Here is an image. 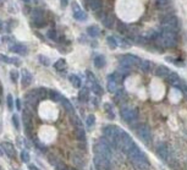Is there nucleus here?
<instances>
[{
    "label": "nucleus",
    "instance_id": "obj_52",
    "mask_svg": "<svg viewBox=\"0 0 187 170\" xmlns=\"http://www.w3.org/2000/svg\"><path fill=\"white\" fill-rule=\"evenodd\" d=\"M5 2H6V0H0V6H2V5H3Z\"/></svg>",
    "mask_w": 187,
    "mask_h": 170
},
{
    "label": "nucleus",
    "instance_id": "obj_21",
    "mask_svg": "<svg viewBox=\"0 0 187 170\" xmlns=\"http://www.w3.org/2000/svg\"><path fill=\"white\" fill-rule=\"evenodd\" d=\"M0 61L3 63H6V64H14V65H21V60L17 59V58H8L6 55L4 54H0Z\"/></svg>",
    "mask_w": 187,
    "mask_h": 170
},
{
    "label": "nucleus",
    "instance_id": "obj_8",
    "mask_svg": "<svg viewBox=\"0 0 187 170\" xmlns=\"http://www.w3.org/2000/svg\"><path fill=\"white\" fill-rule=\"evenodd\" d=\"M135 131L138 136V138L142 141V142L147 146H150L153 143V138H152V132H150V129L144 125V124H139L135 127Z\"/></svg>",
    "mask_w": 187,
    "mask_h": 170
},
{
    "label": "nucleus",
    "instance_id": "obj_33",
    "mask_svg": "<svg viewBox=\"0 0 187 170\" xmlns=\"http://www.w3.org/2000/svg\"><path fill=\"white\" fill-rule=\"evenodd\" d=\"M139 66H141V69H142L144 72H149V71H152V69H153V64H152L150 61H148V60L142 61Z\"/></svg>",
    "mask_w": 187,
    "mask_h": 170
},
{
    "label": "nucleus",
    "instance_id": "obj_29",
    "mask_svg": "<svg viewBox=\"0 0 187 170\" xmlns=\"http://www.w3.org/2000/svg\"><path fill=\"white\" fill-rule=\"evenodd\" d=\"M90 86H92V91L96 93V96H102L103 94V88L100 87V84L97 81L90 82Z\"/></svg>",
    "mask_w": 187,
    "mask_h": 170
},
{
    "label": "nucleus",
    "instance_id": "obj_9",
    "mask_svg": "<svg viewBox=\"0 0 187 170\" xmlns=\"http://www.w3.org/2000/svg\"><path fill=\"white\" fill-rule=\"evenodd\" d=\"M93 163H94V166L97 170H109L111 166V160L99 154H94Z\"/></svg>",
    "mask_w": 187,
    "mask_h": 170
},
{
    "label": "nucleus",
    "instance_id": "obj_26",
    "mask_svg": "<svg viewBox=\"0 0 187 170\" xmlns=\"http://www.w3.org/2000/svg\"><path fill=\"white\" fill-rule=\"evenodd\" d=\"M105 65V59L103 55H96L94 56V66L97 69H102Z\"/></svg>",
    "mask_w": 187,
    "mask_h": 170
},
{
    "label": "nucleus",
    "instance_id": "obj_24",
    "mask_svg": "<svg viewBox=\"0 0 187 170\" xmlns=\"http://www.w3.org/2000/svg\"><path fill=\"white\" fill-rule=\"evenodd\" d=\"M62 106H64L65 109H66V111H69L71 115H74L75 114V110H74V106H72V104H71V102L69 100V99H66L65 97L62 98V100H61V103H60Z\"/></svg>",
    "mask_w": 187,
    "mask_h": 170
},
{
    "label": "nucleus",
    "instance_id": "obj_12",
    "mask_svg": "<svg viewBox=\"0 0 187 170\" xmlns=\"http://www.w3.org/2000/svg\"><path fill=\"white\" fill-rule=\"evenodd\" d=\"M72 10H74V17H75V20H77V21H86L87 20V14L81 10V8L78 6V4L74 3L72 4Z\"/></svg>",
    "mask_w": 187,
    "mask_h": 170
},
{
    "label": "nucleus",
    "instance_id": "obj_43",
    "mask_svg": "<svg viewBox=\"0 0 187 170\" xmlns=\"http://www.w3.org/2000/svg\"><path fill=\"white\" fill-rule=\"evenodd\" d=\"M38 60H39V63L43 64L44 66H49V64H50V60H49L48 58H45L44 55H38Z\"/></svg>",
    "mask_w": 187,
    "mask_h": 170
},
{
    "label": "nucleus",
    "instance_id": "obj_32",
    "mask_svg": "<svg viewBox=\"0 0 187 170\" xmlns=\"http://www.w3.org/2000/svg\"><path fill=\"white\" fill-rule=\"evenodd\" d=\"M54 69L57 71H64L66 69V61L64 59H59L55 64H54Z\"/></svg>",
    "mask_w": 187,
    "mask_h": 170
},
{
    "label": "nucleus",
    "instance_id": "obj_3",
    "mask_svg": "<svg viewBox=\"0 0 187 170\" xmlns=\"http://www.w3.org/2000/svg\"><path fill=\"white\" fill-rule=\"evenodd\" d=\"M179 30H180V22H179V18L175 15H172V14L165 15L162 18V31L177 33Z\"/></svg>",
    "mask_w": 187,
    "mask_h": 170
},
{
    "label": "nucleus",
    "instance_id": "obj_1",
    "mask_svg": "<svg viewBox=\"0 0 187 170\" xmlns=\"http://www.w3.org/2000/svg\"><path fill=\"white\" fill-rule=\"evenodd\" d=\"M126 154H127L131 164L135 168H137L138 170H147L150 166V162L148 160L147 155L139 149V147L137 145H135Z\"/></svg>",
    "mask_w": 187,
    "mask_h": 170
},
{
    "label": "nucleus",
    "instance_id": "obj_41",
    "mask_svg": "<svg viewBox=\"0 0 187 170\" xmlns=\"http://www.w3.org/2000/svg\"><path fill=\"white\" fill-rule=\"evenodd\" d=\"M6 104H8V109L9 110H14V99H12V96L11 94H8L6 97Z\"/></svg>",
    "mask_w": 187,
    "mask_h": 170
},
{
    "label": "nucleus",
    "instance_id": "obj_18",
    "mask_svg": "<svg viewBox=\"0 0 187 170\" xmlns=\"http://www.w3.org/2000/svg\"><path fill=\"white\" fill-rule=\"evenodd\" d=\"M170 72L171 71L166 66H163V65H159L157 67V70H155V75H157L158 77H160V78H168L169 75H170Z\"/></svg>",
    "mask_w": 187,
    "mask_h": 170
},
{
    "label": "nucleus",
    "instance_id": "obj_4",
    "mask_svg": "<svg viewBox=\"0 0 187 170\" xmlns=\"http://www.w3.org/2000/svg\"><path fill=\"white\" fill-rule=\"evenodd\" d=\"M120 115L123 121H126L130 125H133L138 120V110L135 106L125 105L120 108Z\"/></svg>",
    "mask_w": 187,
    "mask_h": 170
},
{
    "label": "nucleus",
    "instance_id": "obj_20",
    "mask_svg": "<svg viewBox=\"0 0 187 170\" xmlns=\"http://www.w3.org/2000/svg\"><path fill=\"white\" fill-rule=\"evenodd\" d=\"M166 81H168L170 84H172L174 87H180L181 81H180V77H179V75H177L176 72H170V75H169V77L166 78Z\"/></svg>",
    "mask_w": 187,
    "mask_h": 170
},
{
    "label": "nucleus",
    "instance_id": "obj_48",
    "mask_svg": "<svg viewBox=\"0 0 187 170\" xmlns=\"http://www.w3.org/2000/svg\"><path fill=\"white\" fill-rule=\"evenodd\" d=\"M92 102H93V104H94V106H98V104H99V98H96V97H94Z\"/></svg>",
    "mask_w": 187,
    "mask_h": 170
},
{
    "label": "nucleus",
    "instance_id": "obj_6",
    "mask_svg": "<svg viewBox=\"0 0 187 170\" xmlns=\"http://www.w3.org/2000/svg\"><path fill=\"white\" fill-rule=\"evenodd\" d=\"M103 135L104 137L110 142V145L113 146V148H115V143L116 141L119 139L120 137V133H121V129H119L117 126H114V125H108V126H104L103 127Z\"/></svg>",
    "mask_w": 187,
    "mask_h": 170
},
{
    "label": "nucleus",
    "instance_id": "obj_27",
    "mask_svg": "<svg viewBox=\"0 0 187 170\" xmlns=\"http://www.w3.org/2000/svg\"><path fill=\"white\" fill-rule=\"evenodd\" d=\"M69 80H70V82L72 83V86L74 87H76V88H80L81 87V84H82V81H81V78L77 76V75H70L69 76Z\"/></svg>",
    "mask_w": 187,
    "mask_h": 170
},
{
    "label": "nucleus",
    "instance_id": "obj_46",
    "mask_svg": "<svg viewBox=\"0 0 187 170\" xmlns=\"http://www.w3.org/2000/svg\"><path fill=\"white\" fill-rule=\"evenodd\" d=\"M120 43H121V45H122V48H130V42L127 41V39H123V38H121L120 39Z\"/></svg>",
    "mask_w": 187,
    "mask_h": 170
},
{
    "label": "nucleus",
    "instance_id": "obj_16",
    "mask_svg": "<svg viewBox=\"0 0 187 170\" xmlns=\"http://www.w3.org/2000/svg\"><path fill=\"white\" fill-rule=\"evenodd\" d=\"M21 82H22V84L23 86H29L31 83H32V80H33V76H32V74H31L28 70H26V69H23L22 70V72H21Z\"/></svg>",
    "mask_w": 187,
    "mask_h": 170
},
{
    "label": "nucleus",
    "instance_id": "obj_38",
    "mask_svg": "<svg viewBox=\"0 0 187 170\" xmlns=\"http://www.w3.org/2000/svg\"><path fill=\"white\" fill-rule=\"evenodd\" d=\"M155 4H157V6L160 8V9H165V8L169 6L170 0H155Z\"/></svg>",
    "mask_w": 187,
    "mask_h": 170
},
{
    "label": "nucleus",
    "instance_id": "obj_44",
    "mask_svg": "<svg viewBox=\"0 0 187 170\" xmlns=\"http://www.w3.org/2000/svg\"><path fill=\"white\" fill-rule=\"evenodd\" d=\"M12 124H14V127L16 130H20V120H18L17 114H14L12 115Z\"/></svg>",
    "mask_w": 187,
    "mask_h": 170
},
{
    "label": "nucleus",
    "instance_id": "obj_28",
    "mask_svg": "<svg viewBox=\"0 0 187 170\" xmlns=\"http://www.w3.org/2000/svg\"><path fill=\"white\" fill-rule=\"evenodd\" d=\"M88 5L92 10L99 11L102 9V2L100 0H88Z\"/></svg>",
    "mask_w": 187,
    "mask_h": 170
},
{
    "label": "nucleus",
    "instance_id": "obj_14",
    "mask_svg": "<svg viewBox=\"0 0 187 170\" xmlns=\"http://www.w3.org/2000/svg\"><path fill=\"white\" fill-rule=\"evenodd\" d=\"M49 162H50V164L54 166L55 170H67L66 165L62 163L61 160H59L56 157H54V155H49Z\"/></svg>",
    "mask_w": 187,
    "mask_h": 170
},
{
    "label": "nucleus",
    "instance_id": "obj_50",
    "mask_svg": "<svg viewBox=\"0 0 187 170\" xmlns=\"http://www.w3.org/2000/svg\"><path fill=\"white\" fill-rule=\"evenodd\" d=\"M15 104H16L17 110H20V109H21V100H20V99H16V103H15Z\"/></svg>",
    "mask_w": 187,
    "mask_h": 170
},
{
    "label": "nucleus",
    "instance_id": "obj_56",
    "mask_svg": "<svg viewBox=\"0 0 187 170\" xmlns=\"http://www.w3.org/2000/svg\"><path fill=\"white\" fill-rule=\"evenodd\" d=\"M67 170H71V169H67Z\"/></svg>",
    "mask_w": 187,
    "mask_h": 170
},
{
    "label": "nucleus",
    "instance_id": "obj_34",
    "mask_svg": "<svg viewBox=\"0 0 187 170\" xmlns=\"http://www.w3.org/2000/svg\"><path fill=\"white\" fill-rule=\"evenodd\" d=\"M86 125L87 127H93L96 125V116L93 114H89L87 118H86Z\"/></svg>",
    "mask_w": 187,
    "mask_h": 170
},
{
    "label": "nucleus",
    "instance_id": "obj_7",
    "mask_svg": "<svg viewBox=\"0 0 187 170\" xmlns=\"http://www.w3.org/2000/svg\"><path fill=\"white\" fill-rule=\"evenodd\" d=\"M142 63V60L136 55H132V54H125V55H121L119 58V64L122 69H131L133 66H139Z\"/></svg>",
    "mask_w": 187,
    "mask_h": 170
},
{
    "label": "nucleus",
    "instance_id": "obj_25",
    "mask_svg": "<svg viewBox=\"0 0 187 170\" xmlns=\"http://www.w3.org/2000/svg\"><path fill=\"white\" fill-rule=\"evenodd\" d=\"M87 32H88V34L90 36V37H93V38H96V37H99L100 36V30H99V27H97V26H89L88 28H87Z\"/></svg>",
    "mask_w": 187,
    "mask_h": 170
},
{
    "label": "nucleus",
    "instance_id": "obj_42",
    "mask_svg": "<svg viewBox=\"0 0 187 170\" xmlns=\"http://www.w3.org/2000/svg\"><path fill=\"white\" fill-rule=\"evenodd\" d=\"M10 78L14 83H17V80H18V71L17 70H11L10 71Z\"/></svg>",
    "mask_w": 187,
    "mask_h": 170
},
{
    "label": "nucleus",
    "instance_id": "obj_11",
    "mask_svg": "<svg viewBox=\"0 0 187 170\" xmlns=\"http://www.w3.org/2000/svg\"><path fill=\"white\" fill-rule=\"evenodd\" d=\"M31 17H32V23L36 27L41 28L44 26V12L41 9H38V8L34 9L32 11V14H31Z\"/></svg>",
    "mask_w": 187,
    "mask_h": 170
},
{
    "label": "nucleus",
    "instance_id": "obj_2",
    "mask_svg": "<svg viewBox=\"0 0 187 170\" xmlns=\"http://www.w3.org/2000/svg\"><path fill=\"white\" fill-rule=\"evenodd\" d=\"M93 151H94V154H99L113 160V146L105 137H102L99 141H97L93 146Z\"/></svg>",
    "mask_w": 187,
    "mask_h": 170
},
{
    "label": "nucleus",
    "instance_id": "obj_30",
    "mask_svg": "<svg viewBox=\"0 0 187 170\" xmlns=\"http://www.w3.org/2000/svg\"><path fill=\"white\" fill-rule=\"evenodd\" d=\"M76 137L81 141L82 143H87V138H86V133H84L83 127H77L76 129Z\"/></svg>",
    "mask_w": 187,
    "mask_h": 170
},
{
    "label": "nucleus",
    "instance_id": "obj_49",
    "mask_svg": "<svg viewBox=\"0 0 187 170\" xmlns=\"http://www.w3.org/2000/svg\"><path fill=\"white\" fill-rule=\"evenodd\" d=\"M28 169H29V170H41V169H38L36 165H33V164H29V165H28Z\"/></svg>",
    "mask_w": 187,
    "mask_h": 170
},
{
    "label": "nucleus",
    "instance_id": "obj_23",
    "mask_svg": "<svg viewBox=\"0 0 187 170\" xmlns=\"http://www.w3.org/2000/svg\"><path fill=\"white\" fill-rule=\"evenodd\" d=\"M78 99H80L81 102L86 103V102L89 99V88H87V87L81 88V91H80V93H78Z\"/></svg>",
    "mask_w": 187,
    "mask_h": 170
},
{
    "label": "nucleus",
    "instance_id": "obj_15",
    "mask_svg": "<svg viewBox=\"0 0 187 170\" xmlns=\"http://www.w3.org/2000/svg\"><path fill=\"white\" fill-rule=\"evenodd\" d=\"M10 50L15 54H20V55H26L28 53V49L26 45L21 44V43H15L14 45L10 47Z\"/></svg>",
    "mask_w": 187,
    "mask_h": 170
},
{
    "label": "nucleus",
    "instance_id": "obj_22",
    "mask_svg": "<svg viewBox=\"0 0 187 170\" xmlns=\"http://www.w3.org/2000/svg\"><path fill=\"white\" fill-rule=\"evenodd\" d=\"M49 98L53 100V102H55V103H61V100H62V98H64V96H62L60 92H57V91H54V90H51V91H49Z\"/></svg>",
    "mask_w": 187,
    "mask_h": 170
},
{
    "label": "nucleus",
    "instance_id": "obj_37",
    "mask_svg": "<svg viewBox=\"0 0 187 170\" xmlns=\"http://www.w3.org/2000/svg\"><path fill=\"white\" fill-rule=\"evenodd\" d=\"M20 157H21V160H22L23 163H29V160H31V155H29L28 151H26V149H23V151L21 152Z\"/></svg>",
    "mask_w": 187,
    "mask_h": 170
},
{
    "label": "nucleus",
    "instance_id": "obj_10",
    "mask_svg": "<svg viewBox=\"0 0 187 170\" xmlns=\"http://www.w3.org/2000/svg\"><path fill=\"white\" fill-rule=\"evenodd\" d=\"M157 153L163 162H169L171 157V149L166 143H159L157 146Z\"/></svg>",
    "mask_w": 187,
    "mask_h": 170
},
{
    "label": "nucleus",
    "instance_id": "obj_47",
    "mask_svg": "<svg viewBox=\"0 0 187 170\" xmlns=\"http://www.w3.org/2000/svg\"><path fill=\"white\" fill-rule=\"evenodd\" d=\"M60 4H61L62 8H66L67 4H69V0H60Z\"/></svg>",
    "mask_w": 187,
    "mask_h": 170
},
{
    "label": "nucleus",
    "instance_id": "obj_35",
    "mask_svg": "<svg viewBox=\"0 0 187 170\" xmlns=\"http://www.w3.org/2000/svg\"><path fill=\"white\" fill-rule=\"evenodd\" d=\"M102 23H103L105 27L111 28V27H113V25H114V20H113V17H111V16H105V17L102 20Z\"/></svg>",
    "mask_w": 187,
    "mask_h": 170
},
{
    "label": "nucleus",
    "instance_id": "obj_31",
    "mask_svg": "<svg viewBox=\"0 0 187 170\" xmlns=\"http://www.w3.org/2000/svg\"><path fill=\"white\" fill-rule=\"evenodd\" d=\"M104 110L107 111L108 118H109L110 120L115 119V113H114V110H113V105H111L110 103H105V104H104Z\"/></svg>",
    "mask_w": 187,
    "mask_h": 170
},
{
    "label": "nucleus",
    "instance_id": "obj_45",
    "mask_svg": "<svg viewBox=\"0 0 187 170\" xmlns=\"http://www.w3.org/2000/svg\"><path fill=\"white\" fill-rule=\"evenodd\" d=\"M4 43H6V44H10V47L15 44V43H14V39H12L10 36H5V37H4Z\"/></svg>",
    "mask_w": 187,
    "mask_h": 170
},
{
    "label": "nucleus",
    "instance_id": "obj_54",
    "mask_svg": "<svg viewBox=\"0 0 187 170\" xmlns=\"http://www.w3.org/2000/svg\"><path fill=\"white\" fill-rule=\"evenodd\" d=\"M25 3H31V0H23Z\"/></svg>",
    "mask_w": 187,
    "mask_h": 170
},
{
    "label": "nucleus",
    "instance_id": "obj_39",
    "mask_svg": "<svg viewBox=\"0 0 187 170\" xmlns=\"http://www.w3.org/2000/svg\"><path fill=\"white\" fill-rule=\"evenodd\" d=\"M47 37L49 38V39H51V41H57L59 38H57V33H56V31H54V30H48L47 31Z\"/></svg>",
    "mask_w": 187,
    "mask_h": 170
},
{
    "label": "nucleus",
    "instance_id": "obj_13",
    "mask_svg": "<svg viewBox=\"0 0 187 170\" xmlns=\"http://www.w3.org/2000/svg\"><path fill=\"white\" fill-rule=\"evenodd\" d=\"M71 160H72V163L75 164V166H76L77 169H82V168H84V166L87 165V160H86L84 157L81 155V154H72Z\"/></svg>",
    "mask_w": 187,
    "mask_h": 170
},
{
    "label": "nucleus",
    "instance_id": "obj_36",
    "mask_svg": "<svg viewBox=\"0 0 187 170\" xmlns=\"http://www.w3.org/2000/svg\"><path fill=\"white\" fill-rule=\"evenodd\" d=\"M107 42H108V44H109V47L111 48V49H115V48H117V41L115 39V37H113V36H109L108 38H107Z\"/></svg>",
    "mask_w": 187,
    "mask_h": 170
},
{
    "label": "nucleus",
    "instance_id": "obj_19",
    "mask_svg": "<svg viewBox=\"0 0 187 170\" xmlns=\"http://www.w3.org/2000/svg\"><path fill=\"white\" fill-rule=\"evenodd\" d=\"M120 90H121V87H120V83L119 82H116V81H114L111 78H108V91L110 93H114L115 94Z\"/></svg>",
    "mask_w": 187,
    "mask_h": 170
},
{
    "label": "nucleus",
    "instance_id": "obj_17",
    "mask_svg": "<svg viewBox=\"0 0 187 170\" xmlns=\"http://www.w3.org/2000/svg\"><path fill=\"white\" fill-rule=\"evenodd\" d=\"M2 148L5 151L6 155L11 159H15V149H14V146L10 143V142H3L2 143Z\"/></svg>",
    "mask_w": 187,
    "mask_h": 170
},
{
    "label": "nucleus",
    "instance_id": "obj_55",
    "mask_svg": "<svg viewBox=\"0 0 187 170\" xmlns=\"http://www.w3.org/2000/svg\"><path fill=\"white\" fill-rule=\"evenodd\" d=\"M72 170H75V169H72ZM76 170H81V169H76Z\"/></svg>",
    "mask_w": 187,
    "mask_h": 170
},
{
    "label": "nucleus",
    "instance_id": "obj_5",
    "mask_svg": "<svg viewBox=\"0 0 187 170\" xmlns=\"http://www.w3.org/2000/svg\"><path fill=\"white\" fill-rule=\"evenodd\" d=\"M157 42L163 48H174L177 45V36L174 32H164L159 33L157 37Z\"/></svg>",
    "mask_w": 187,
    "mask_h": 170
},
{
    "label": "nucleus",
    "instance_id": "obj_51",
    "mask_svg": "<svg viewBox=\"0 0 187 170\" xmlns=\"http://www.w3.org/2000/svg\"><path fill=\"white\" fill-rule=\"evenodd\" d=\"M181 91H182V92L185 93V96L187 97V86H182V87H181Z\"/></svg>",
    "mask_w": 187,
    "mask_h": 170
},
{
    "label": "nucleus",
    "instance_id": "obj_53",
    "mask_svg": "<svg viewBox=\"0 0 187 170\" xmlns=\"http://www.w3.org/2000/svg\"><path fill=\"white\" fill-rule=\"evenodd\" d=\"M2 155H3V149L0 148V157H2Z\"/></svg>",
    "mask_w": 187,
    "mask_h": 170
},
{
    "label": "nucleus",
    "instance_id": "obj_40",
    "mask_svg": "<svg viewBox=\"0 0 187 170\" xmlns=\"http://www.w3.org/2000/svg\"><path fill=\"white\" fill-rule=\"evenodd\" d=\"M108 78H111V80H114V81H116V82H119V83H121V81H122V76H121V75H120L119 72H115V74H110Z\"/></svg>",
    "mask_w": 187,
    "mask_h": 170
}]
</instances>
